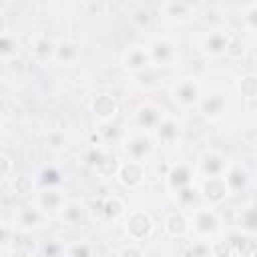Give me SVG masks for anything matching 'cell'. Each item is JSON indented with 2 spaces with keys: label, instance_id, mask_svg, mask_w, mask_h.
Wrapping results in <instances>:
<instances>
[{
  "label": "cell",
  "instance_id": "cell-1",
  "mask_svg": "<svg viewBox=\"0 0 257 257\" xmlns=\"http://www.w3.org/2000/svg\"><path fill=\"white\" fill-rule=\"evenodd\" d=\"M171 98L179 106H195L203 100L201 86L195 76H181L171 86Z\"/></svg>",
  "mask_w": 257,
  "mask_h": 257
},
{
  "label": "cell",
  "instance_id": "cell-2",
  "mask_svg": "<svg viewBox=\"0 0 257 257\" xmlns=\"http://www.w3.org/2000/svg\"><path fill=\"white\" fill-rule=\"evenodd\" d=\"M153 229H155L153 217L145 209H133L124 215V231L131 241H143L151 237Z\"/></svg>",
  "mask_w": 257,
  "mask_h": 257
},
{
  "label": "cell",
  "instance_id": "cell-3",
  "mask_svg": "<svg viewBox=\"0 0 257 257\" xmlns=\"http://www.w3.org/2000/svg\"><path fill=\"white\" fill-rule=\"evenodd\" d=\"M147 50H149V56H151V64L155 68L173 66L177 62V58H179L175 42L171 38H167V36H159V38L151 40L147 44Z\"/></svg>",
  "mask_w": 257,
  "mask_h": 257
},
{
  "label": "cell",
  "instance_id": "cell-4",
  "mask_svg": "<svg viewBox=\"0 0 257 257\" xmlns=\"http://www.w3.org/2000/svg\"><path fill=\"white\" fill-rule=\"evenodd\" d=\"M191 229L201 235V237H209V235H215L217 229H219V217L215 213V209L209 205H201V207H195L191 211Z\"/></svg>",
  "mask_w": 257,
  "mask_h": 257
},
{
  "label": "cell",
  "instance_id": "cell-5",
  "mask_svg": "<svg viewBox=\"0 0 257 257\" xmlns=\"http://www.w3.org/2000/svg\"><path fill=\"white\" fill-rule=\"evenodd\" d=\"M88 163L92 165V169L102 175V177H116L118 169H120V161L116 159L114 153L102 149L100 145H92L90 149V155H88Z\"/></svg>",
  "mask_w": 257,
  "mask_h": 257
},
{
  "label": "cell",
  "instance_id": "cell-6",
  "mask_svg": "<svg viewBox=\"0 0 257 257\" xmlns=\"http://www.w3.org/2000/svg\"><path fill=\"white\" fill-rule=\"evenodd\" d=\"M229 42H231V34L227 30H209L201 36L199 48L203 54L211 58H221V56H227Z\"/></svg>",
  "mask_w": 257,
  "mask_h": 257
},
{
  "label": "cell",
  "instance_id": "cell-7",
  "mask_svg": "<svg viewBox=\"0 0 257 257\" xmlns=\"http://www.w3.org/2000/svg\"><path fill=\"white\" fill-rule=\"evenodd\" d=\"M199 195L213 207V205H221L229 195L231 189L225 181V177H203V181L197 187Z\"/></svg>",
  "mask_w": 257,
  "mask_h": 257
},
{
  "label": "cell",
  "instance_id": "cell-8",
  "mask_svg": "<svg viewBox=\"0 0 257 257\" xmlns=\"http://www.w3.org/2000/svg\"><path fill=\"white\" fill-rule=\"evenodd\" d=\"M229 167L231 165H229L227 157L219 151H207V153H203V157L199 161V171L203 177H225Z\"/></svg>",
  "mask_w": 257,
  "mask_h": 257
},
{
  "label": "cell",
  "instance_id": "cell-9",
  "mask_svg": "<svg viewBox=\"0 0 257 257\" xmlns=\"http://www.w3.org/2000/svg\"><path fill=\"white\" fill-rule=\"evenodd\" d=\"M90 110L92 114L102 122H110L116 114H118V102L112 94H106V92H100V94H94L92 100H90Z\"/></svg>",
  "mask_w": 257,
  "mask_h": 257
},
{
  "label": "cell",
  "instance_id": "cell-10",
  "mask_svg": "<svg viewBox=\"0 0 257 257\" xmlns=\"http://www.w3.org/2000/svg\"><path fill=\"white\" fill-rule=\"evenodd\" d=\"M145 177H147L145 163H139V161H124L116 173L118 183L126 189H137L139 185H143Z\"/></svg>",
  "mask_w": 257,
  "mask_h": 257
},
{
  "label": "cell",
  "instance_id": "cell-11",
  "mask_svg": "<svg viewBox=\"0 0 257 257\" xmlns=\"http://www.w3.org/2000/svg\"><path fill=\"white\" fill-rule=\"evenodd\" d=\"M163 229L169 237L181 239L191 231V221L183 211H171L163 217Z\"/></svg>",
  "mask_w": 257,
  "mask_h": 257
},
{
  "label": "cell",
  "instance_id": "cell-12",
  "mask_svg": "<svg viewBox=\"0 0 257 257\" xmlns=\"http://www.w3.org/2000/svg\"><path fill=\"white\" fill-rule=\"evenodd\" d=\"M165 179H167L169 189H173V191L177 193L179 189L193 185V167H191V165H187V163L171 165V167H169V171L165 173Z\"/></svg>",
  "mask_w": 257,
  "mask_h": 257
},
{
  "label": "cell",
  "instance_id": "cell-13",
  "mask_svg": "<svg viewBox=\"0 0 257 257\" xmlns=\"http://www.w3.org/2000/svg\"><path fill=\"white\" fill-rule=\"evenodd\" d=\"M82 54V48L76 40L72 38H60L56 40V54H54V62L60 66H70L74 64Z\"/></svg>",
  "mask_w": 257,
  "mask_h": 257
},
{
  "label": "cell",
  "instance_id": "cell-14",
  "mask_svg": "<svg viewBox=\"0 0 257 257\" xmlns=\"http://www.w3.org/2000/svg\"><path fill=\"white\" fill-rule=\"evenodd\" d=\"M30 52L38 62H54L56 40L48 38L46 34H36L30 38Z\"/></svg>",
  "mask_w": 257,
  "mask_h": 257
},
{
  "label": "cell",
  "instance_id": "cell-15",
  "mask_svg": "<svg viewBox=\"0 0 257 257\" xmlns=\"http://www.w3.org/2000/svg\"><path fill=\"white\" fill-rule=\"evenodd\" d=\"M122 66L128 72H133V74H139V72L151 68L153 64H151V56H149L147 46H133V48H128V52L122 58Z\"/></svg>",
  "mask_w": 257,
  "mask_h": 257
},
{
  "label": "cell",
  "instance_id": "cell-16",
  "mask_svg": "<svg viewBox=\"0 0 257 257\" xmlns=\"http://www.w3.org/2000/svg\"><path fill=\"white\" fill-rule=\"evenodd\" d=\"M163 116H165L163 110H161L159 106L151 104V102L141 104V106L135 110V122H137V126L143 128V131H155V128L159 126V122L163 120Z\"/></svg>",
  "mask_w": 257,
  "mask_h": 257
},
{
  "label": "cell",
  "instance_id": "cell-17",
  "mask_svg": "<svg viewBox=\"0 0 257 257\" xmlns=\"http://www.w3.org/2000/svg\"><path fill=\"white\" fill-rule=\"evenodd\" d=\"M34 205L40 211H44L46 215L48 213H62V209L66 205V199L58 189H44L42 193L36 195V203Z\"/></svg>",
  "mask_w": 257,
  "mask_h": 257
},
{
  "label": "cell",
  "instance_id": "cell-18",
  "mask_svg": "<svg viewBox=\"0 0 257 257\" xmlns=\"http://www.w3.org/2000/svg\"><path fill=\"white\" fill-rule=\"evenodd\" d=\"M124 151H126L128 161L145 163V159H147V157L151 155V151H153V145H151V139H149V137H145V135H133V137L126 139Z\"/></svg>",
  "mask_w": 257,
  "mask_h": 257
},
{
  "label": "cell",
  "instance_id": "cell-19",
  "mask_svg": "<svg viewBox=\"0 0 257 257\" xmlns=\"http://www.w3.org/2000/svg\"><path fill=\"white\" fill-rule=\"evenodd\" d=\"M44 217H46V213L40 211L36 205H24V207L18 209V213L14 217V223H18L24 229H34L44 221Z\"/></svg>",
  "mask_w": 257,
  "mask_h": 257
},
{
  "label": "cell",
  "instance_id": "cell-20",
  "mask_svg": "<svg viewBox=\"0 0 257 257\" xmlns=\"http://www.w3.org/2000/svg\"><path fill=\"white\" fill-rule=\"evenodd\" d=\"M155 137H157V141H159L161 145L171 147V145L179 139V124H177V120H175L173 116L165 114L163 120L159 122V126L155 128Z\"/></svg>",
  "mask_w": 257,
  "mask_h": 257
},
{
  "label": "cell",
  "instance_id": "cell-21",
  "mask_svg": "<svg viewBox=\"0 0 257 257\" xmlns=\"http://www.w3.org/2000/svg\"><path fill=\"white\" fill-rule=\"evenodd\" d=\"M159 14L169 16V18H177V20H185V18L195 14V6L191 2H161Z\"/></svg>",
  "mask_w": 257,
  "mask_h": 257
},
{
  "label": "cell",
  "instance_id": "cell-22",
  "mask_svg": "<svg viewBox=\"0 0 257 257\" xmlns=\"http://www.w3.org/2000/svg\"><path fill=\"white\" fill-rule=\"evenodd\" d=\"M237 225L239 231L245 235L257 233V203H249L237 213Z\"/></svg>",
  "mask_w": 257,
  "mask_h": 257
},
{
  "label": "cell",
  "instance_id": "cell-23",
  "mask_svg": "<svg viewBox=\"0 0 257 257\" xmlns=\"http://www.w3.org/2000/svg\"><path fill=\"white\" fill-rule=\"evenodd\" d=\"M102 215L108 219V221H116V219H120V217H124L128 211H126V205H124V201L118 197V195H110V197H106L104 199V203H102Z\"/></svg>",
  "mask_w": 257,
  "mask_h": 257
},
{
  "label": "cell",
  "instance_id": "cell-24",
  "mask_svg": "<svg viewBox=\"0 0 257 257\" xmlns=\"http://www.w3.org/2000/svg\"><path fill=\"white\" fill-rule=\"evenodd\" d=\"M201 106V112L205 116H219L221 112H225V96L219 94V92H213L209 96H203V100L199 102Z\"/></svg>",
  "mask_w": 257,
  "mask_h": 257
},
{
  "label": "cell",
  "instance_id": "cell-25",
  "mask_svg": "<svg viewBox=\"0 0 257 257\" xmlns=\"http://www.w3.org/2000/svg\"><path fill=\"white\" fill-rule=\"evenodd\" d=\"M229 243H231L233 253H237L241 257H249L257 249V241H253V237L245 235V233H235L233 237H229Z\"/></svg>",
  "mask_w": 257,
  "mask_h": 257
},
{
  "label": "cell",
  "instance_id": "cell-26",
  "mask_svg": "<svg viewBox=\"0 0 257 257\" xmlns=\"http://www.w3.org/2000/svg\"><path fill=\"white\" fill-rule=\"evenodd\" d=\"M225 181H227L231 193H237V191L245 189V185H247V171L237 165H231L229 171L225 173Z\"/></svg>",
  "mask_w": 257,
  "mask_h": 257
},
{
  "label": "cell",
  "instance_id": "cell-27",
  "mask_svg": "<svg viewBox=\"0 0 257 257\" xmlns=\"http://www.w3.org/2000/svg\"><path fill=\"white\" fill-rule=\"evenodd\" d=\"M237 90H239V94H241L243 98H247V100L257 98V74L247 72V74L239 76V80H237Z\"/></svg>",
  "mask_w": 257,
  "mask_h": 257
},
{
  "label": "cell",
  "instance_id": "cell-28",
  "mask_svg": "<svg viewBox=\"0 0 257 257\" xmlns=\"http://www.w3.org/2000/svg\"><path fill=\"white\" fill-rule=\"evenodd\" d=\"M38 183H40L44 189H56V187L62 183V173H60L56 167H46V169L40 171Z\"/></svg>",
  "mask_w": 257,
  "mask_h": 257
},
{
  "label": "cell",
  "instance_id": "cell-29",
  "mask_svg": "<svg viewBox=\"0 0 257 257\" xmlns=\"http://www.w3.org/2000/svg\"><path fill=\"white\" fill-rule=\"evenodd\" d=\"M82 205L78 201H66L64 209H62V219L68 223V225H78L82 221Z\"/></svg>",
  "mask_w": 257,
  "mask_h": 257
},
{
  "label": "cell",
  "instance_id": "cell-30",
  "mask_svg": "<svg viewBox=\"0 0 257 257\" xmlns=\"http://www.w3.org/2000/svg\"><path fill=\"white\" fill-rule=\"evenodd\" d=\"M64 257H94V247L88 241H76L72 245H66Z\"/></svg>",
  "mask_w": 257,
  "mask_h": 257
},
{
  "label": "cell",
  "instance_id": "cell-31",
  "mask_svg": "<svg viewBox=\"0 0 257 257\" xmlns=\"http://www.w3.org/2000/svg\"><path fill=\"white\" fill-rule=\"evenodd\" d=\"M0 54L4 60H8L12 54H16V38L8 30H2V34H0Z\"/></svg>",
  "mask_w": 257,
  "mask_h": 257
},
{
  "label": "cell",
  "instance_id": "cell-32",
  "mask_svg": "<svg viewBox=\"0 0 257 257\" xmlns=\"http://www.w3.org/2000/svg\"><path fill=\"white\" fill-rule=\"evenodd\" d=\"M185 257H213L211 243H207V241H195L193 245L187 247Z\"/></svg>",
  "mask_w": 257,
  "mask_h": 257
},
{
  "label": "cell",
  "instance_id": "cell-33",
  "mask_svg": "<svg viewBox=\"0 0 257 257\" xmlns=\"http://www.w3.org/2000/svg\"><path fill=\"white\" fill-rule=\"evenodd\" d=\"M197 187L195 185H189V187H183L177 191V201L181 207H187V205H193V201L197 199Z\"/></svg>",
  "mask_w": 257,
  "mask_h": 257
},
{
  "label": "cell",
  "instance_id": "cell-34",
  "mask_svg": "<svg viewBox=\"0 0 257 257\" xmlns=\"http://www.w3.org/2000/svg\"><path fill=\"white\" fill-rule=\"evenodd\" d=\"M64 251H66V247H64L60 241L50 239V241L44 243V247H42V257H64Z\"/></svg>",
  "mask_w": 257,
  "mask_h": 257
},
{
  "label": "cell",
  "instance_id": "cell-35",
  "mask_svg": "<svg viewBox=\"0 0 257 257\" xmlns=\"http://www.w3.org/2000/svg\"><path fill=\"white\" fill-rule=\"evenodd\" d=\"M32 185H34V181L30 177H14L12 179V189H14L16 195L32 193Z\"/></svg>",
  "mask_w": 257,
  "mask_h": 257
},
{
  "label": "cell",
  "instance_id": "cell-36",
  "mask_svg": "<svg viewBox=\"0 0 257 257\" xmlns=\"http://www.w3.org/2000/svg\"><path fill=\"white\" fill-rule=\"evenodd\" d=\"M0 165H2V169H0L2 181L8 183V181L12 179V171H14V163H12V159H10L8 153H2V155H0Z\"/></svg>",
  "mask_w": 257,
  "mask_h": 257
},
{
  "label": "cell",
  "instance_id": "cell-37",
  "mask_svg": "<svg viewBox=\"0 0 257 257\" xmlns=\"http://www.w3.org/2000/svg\"><path fill=\"white\" fill-rule=\"evenodd\" d=\"M243 20H245V24H247L249 30L257 32V4L245 6V10H243Z\"/></svg>",
  "mask_w": 257,
  "mask_h": 257
},
{
  "label": "cell",
  "instance_id": "cell-38",
  "mask_svg": "<svg viewBox=\"0 0 257 257\" xmlns=\"http://www.w3.org/2000/svg\"><path fill=\"white\" fill-rule=\"evenodd\" d=\"M211 249H213V257H229L233 253L229 239L227 241H213L211 243Z\"/></svg>",
  "mask_w": 257,
  "mask_h": 257
},
{
  "label": "cell",
  "instance_id": "cell-39",
  "mask_svg": "<svg viewBox=\"0 0 257 257\" xmlns=\"http://www.w3.org/2000/svg\"><path fill=\"white\" fill-rule=\"evenodd\" d=\"M245 52V44L239 36H231V42H229V50H227V56H241Z\"/></svg>",
  "mask_w": 257,
  "mask_h": 257
},
{
  "label": "cell",
  "instance_id": "cell-40",
  "mask_svg": "<svg viewBox=\"0 0 257 257\" xmlns=\"http://www.w3.org/2000/svg\"><path fill=\"white\" fill-rule=\"evenodd\" d=\"M118 257H145V251H143L137 243H131V245H126V247L118 253Z\"/></svg>",
  "mask_w": 257,
  "mask_h": 257
},
{
  "label": "cell",
  "instance_id": "cell-41",
  "mask_svg": "<svg viewBox=\"0 0 257 257\" xmlns=\"http://www.w3.org/2000/svg\"><path fill=\"white\" fill-rule=\"evenodd\" d=\"M133 20L147 26V22H149V10H145V8H143V10H137V12L133 14Z\"/></svg>",
  "mask_w": 257,
  "mask_h": 257
},
{
  "label": "cell",
  "instance_id": "cell-42",
  "mask_svg": "<svg viewBox=\"0 0 257 257\" xmlns=\"http://www.w3.org/2000/svg\"><path fill=\"white\" fill-rule=\"evenodd\" d=\"M249 257H257V249H255V251H253V253H251Z\"/></svg>",
  "mask_w": 257,
  "mask_h": 257
}]
</instances>
